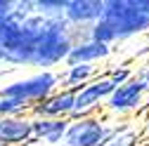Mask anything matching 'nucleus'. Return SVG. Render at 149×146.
I'll return each instance as SVG.
<instances>
[{
    "mask_svg": "<svg viewBox=\"0 0 149 146\" xmlns=\"http://www.w3.org/2000/svg\"><path fill=\"white\" fill-rule=\"evenodd\" d=\"M102 19L114 28L116 38H130L149 31V0H107Z\"/></svg>",
    "mask_w": 149,
    "mask_h": 146,
    "instance_id": "1",
    "label": "nucleus"
},
{
    "mask_svg": "<svg viewBox=\"0 0 149 146\" xmlns=\"http://www.w3.org/2000/svg\"><path fill=\"white\" fill-rule=\"evenodd\" d=\"M57 90H59V73L57 71H38V73H31V76L5 83L0 87V94L19 99L29 106H36L43 99H47L52 92H57Z\"/></svg>",
    "mask_w": 149,
    "mask_h": 146,
    "instance_id": "2",
    "label": "nucleus"
},
{
    "mask_svg": "<svg viewBox=\"0 0 149 146\" xmlns=\"http://www.w3.org/2000/svg\"><path fill=\"white\" fill-rule=\"evenodd\" d=\"M125 125H109L102 116H85L73 118L69 123V130L64 137V146H102L111 137H116Z\"/></svg>",
    "mask_w": 149,
    "mask_h": 146,
    "instance_id": "3",
    "label": "nucleus"
},
{
    "mask_svg": "<svg viewBox=\"0 0 149 146\" xmlns=\"http://www.w3.org/2000/svg\"><path fill=\"white\" fill-rule=\"evenodd\" d=\"M147 94H149V68H140L137 73H133V78L128 83H123L111 92V97L104 104V111L111 116L133 113L142 106Z\"/></svg>",
    "mask_w": 149,
    "mask_h": 146,
    "instance_id": "4",
    "label": "nucleus"
},
{
    "mask_svg": "<svg viewBox=\"0 0 149 146\" xmlns=\"http://www.w3.org/2000/svg\"><path fill=\"white\" fill-rule=\"evenodd\" d=\"M116 90V85L111 83L104 73H100V76L95 80H90L88 85L78 87L76 90V101H73V118H85V116H97L100 108H104L107 99L111 97V92Z\"/></svg>",
    "mask_w": 149,
    "mask_h": 146,
    "instance_id": "5",
    "label": "nucleus"
},
{
    "mask_svg": "<svg viewBox=\"0 0 149 146\" xmlns=\"http://www.w3.org/2000/svg\"><path fill=\"white\" fill-rule=\"evenodd\" d=\"M73 101H76V90H57L40 104L31 106V118H54V120H71L73 116Z\"/></svg>",
    "mask_w": 149,
    "mask_h": 146,
    "instance_id": "6",
    "label": "nucleus"
},
{
    "mask_svg": "<svg viewBox=\"0 0 149 146\" xmlns=\"http://www.w3.org/2000/svg\"><path fill=\"white\" fill-rule=\"evenodd\" d=\"M104 14V0H71L64 10V21L71 28H90Z\"/></svg>",
    "mask_w": 149,
    "mask_h": 146,
    "instance_id": "7",
    "label": "nucleus"
},
{
    "mask_svg": "<svg viewBox=\"0 0 149 146\" xmlns=\"http://www.w3.org/2000/svg\"><path fill=\"white\" fill-rule=\"evenodd\" d=\"M29 141H33L31 116L0 118V146H26Z\"/></svg>",
    "mask_w": 149,
    "mask_h": 146,
    "instance_id": "8",
    "label": "nucleus"
},
{
    "mask_svg": "<svg viewBox=\"0 0 149 146\" xmlns=\"http://www.w3.org/2000/svg\"><path fill=\"white\" fill-rule=\"evenodd\" d=\"M109 54H111V47L109 45H102V43H95V40H73L71 45V52H69V57H66V66H73V64H92L95 66L97 61H104L109 59Z\"/></svg>",
    "mask_w": 149,
    "mask_h": 146,
    "instance_id": "9",
    "label": "nucleus"
},
{
    "mask_svg": "<svg viewBox=\"0 0 149 146\" xmlns=\"http://www.w3.org/2000/svg\"><path fill=\"white\" fill-rule=\"evenodd\" d=\"M71 120H54V118H33V139L43 146H62Z\"/></svg>",
    "mask_w": 149,
    "mask_h": 146,
    "instance_id": "10",
    "label": "nucleus"
},
{
    "mask_svg": "<svg viewBox=\"0 0 149 146\" xmlns=\"http://www.w3.org/2000/svg\"><path fill=\"white\" fill-rule=\"evenodd\" d=\"M97 76H100L97 66H92V64H73V66H66L59 73V85H64V90H78V87L88 85L90 80H95Z\"/></svg>",
    "mask_w": 149,
    "mask_h": 146,
    "instance_id": "11",
    "label": "nucleus"
},
{
    "mask_svg": "<svg viewBox=\"0 0 149 146\" xmlns=\"http://www.w3.org/2000/svg\"><path fill=\"white\" fill-rule=\"evenodd\" d=\"M36 14L45 17V19H62L66 10V0H33Z\"/></svg>",
    "mask_w": 149,
    "mask_h": 146,
    "instance_id": "12",
    "label": "nucleus"
},
{
    "mask_svg": "<svg viewBox=\"0 0 149 146\" xmlns=\"http://www.w3.org/2000/svg\"><path fill=\"white\" fill-rule=\"evenodd\" d=\"M31 106L19 101V99H12L0 94V118H14V116H29Z\"/></svg>",
    "mask_w": 149,
    "mask_h": 146,
    "instance_id": "13",
    "label": "nucleus"
},
{
    "mask_svg": "<svg viewBox=\"0 0 149 146\" xmlns=\"http://www.w3.org/2000/svg\"><path fill=\"white\" fill-rule=\"evenodd\" d=\"M102 146H137V132L130 130V127L125 125L116 137H111V139H109L107 144H102Z\"/></svg>",
    "mask_w": 149,
    "mask_h": 146,
    "instance_id": "14",
    "label": "nucleus"
},
{
    "mask_svg": "<svg viewBox=\"0 0 149 146\" xmlns=\"http://www.w3.org/2000/svg\"><path fill=\"white\" fill-rule=\"evenodd\" d=\"M104 76H107L111 83H114L116 87H121L123 83H128L130 78H133V71H130L128 66H114V68H109Z\"/></svg>",
    "mask_w": 149,
    "mask_h": 146,
    "instance_id": "15",
    "label": "nucleus"
},
{
    "mask_svg": "<svg viewBox=\"0 0 149 146\" xmlns=\"http://www.w3.org/2000/svg\"><path fill=\"white\" fill-rule=\"evenodd\" d=\"M14 12V0H0V24Z\"/></svg>",
    "mask_w": 149,
    "mask_h": 146,
    "instance_id": "16",
    "label": "nucleus"
},
{
    "mask_svg": "<svg viewBox=\"0 0 149 146\" xmlns=\"http://www.w3.org/2000/svg\"><path fill=\"white\" fill-rule=\"evenodd\" d=\"M3 64H5V50L0 47V66H3Z\"/></svg>",
    "mask_w": 149,
    "mask_h": 146,
    "instance_id": "17",
    "label": "nucleus"
},
{
    "mask_svg": "<svg viewBox=\"0 0 149 146\" xmlns=\"http://www.w3.org/2000/svg\"><path fill=\"white\" fill-rule=\"evenodd\" d=\"M62 146H64V144H62Z\"/></svg>",
    "mask_w": 149,
    "mask_h": 146,
    "instance_id": "18",
    "label": "nucleus"
}]
</instances>
